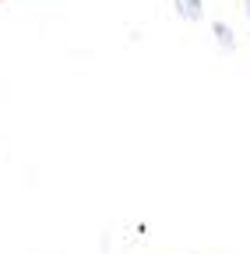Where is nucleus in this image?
Returning a JSON list of instances; mask_svg holds the SVG:
<instances>
[{
	"label": "nucleus",
	"mask_w": 250,
	"mask_h": 254,
	"mask_svg": "<svg viewBox=\"0 0 250 254\" xmlns=\"http://www.w3.org/2000/svg\"><path fill=\"white\" fill-rule=\"evenodd\" d=\"M173 7H176V14H180L183 21H201V14H204V4H201V0H173Z\"/></svg>",
	"instance_id": "f257e3e1"
},
{
	"label": "nucleus",
	"mask_w": 250,
	"mask_h": 254,
	"mask_svg": "<svg viewBox=\"0 0 250 254\" xmlns=\"http://www.w3.org/2000/svg\"><path fill=\"white\" fill-rule=\"evenodd\" d=\"M211 36H215V43L222 46L226 53H233V50H236V39H233V28H229L226 21H211Z\"/></svg>",
	"instance_id": "f03ea898"
},
{
	"label": "nucleus",
	"mask_w": 250,
	"mask_h": 254,
	"mask_svg": "<svg viewBox=\"0 0 250 254\" xmlns=\"http://www.w3.org/2000/svg\"><path fill=\"white\" fill-rule=\"evenodd\" d=\"M247 21H250V0H247Z\"/></svg>",
	"instance_id": "7ed1b4c3"
}]
</instances>
